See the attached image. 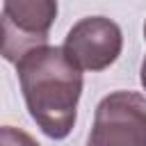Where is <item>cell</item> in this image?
Returning <instances> with one entry per match:
<instances>
[{"label":"cell","mask_w":146,"mask_h":146,"mask_svg":"<svg viewBox=\"0 0 146 146\" xmlns=\"http://www.w3.org/2000/svg\"><path fill=\"white\" fill-rule=\"evenodd\" d=\"M139 80H141V87L146 89V57H144V62H141V71H139Z\"/></svg>","instance_id":"6"},{"label":"cell","mask_w":146,"mask_h":146,"mask_svg":"<svg viewBox=\"0 0 146 146\" xmlns=\"http://www.w3.org/2000/svg\"><path fill=\"white\" fill-rule=\"evenodd\" d=\"M144 39H146V23H144Z\"/></svg>","instance_id":"7"},{"label":"cell","mask_w":146,"mask_h":146,"mask_svg":"<svg viewBox=\"0 0 146 146\" xmlns=\"http://www.w3.org/2000/svg\"><path fill=\"white\" fill-rule=\"evenodd\" d=\"M57 0H5L0 11V55L16 64L32 48L48 43Z\"/></svg>","instance_id":"2"},{"label":"cell","mask_w":146,"mask_h":146,"mask_svg":"<svg viewBox=\"0 0 146 146\" xmlns=\"http://www.w3.org/2000/svg\"><path fill=\"white\" fill-rule=\"evenodd\" d=\"M87 146H146V98L125 89L107 94L96 107Z\"/></svg>","instance_id":"3"},{"label":"cell","mask_w":146,"mask_h":146,"mask_svg":"<svg viewBox=\"0 0 146 146\" xmlns=\"http://www.w3.org/2000/svg\"><path fill=\"white\" fill-rule=\"evenodd\" d=\"M0 146H41V144L21 128L0 125Z\"/></svg>","instance_id":"5"},{"label":"cell","mask_w":146,"mask_h":146,"mask_svg":"<svg viewBox=\"0 0 146 146\" xmlns=\"http://www.w3.org/2000/svg\"><path fill=\"white\" fill-rule=\"evenodd\" d=\"M21 91L30 116L50 139L71 135L82 94V71L62 46H39L16 62Z\"/></svg>","instance_id":"1"},{"label":"cell","mask_w":146,"mask_h":146,"mask_svg":"<svg viewBox=\"0 0 146 146\" xmlns=\"http://www.w3.org/2000/svg\"><path fill=\"white\" fill-rule=\"evenodd\" d=\"M123 48L121 27L107 16H84L66 34L62 50L80 71H105Z\"/></svg>","instance_id":"4"}]
</instances>
